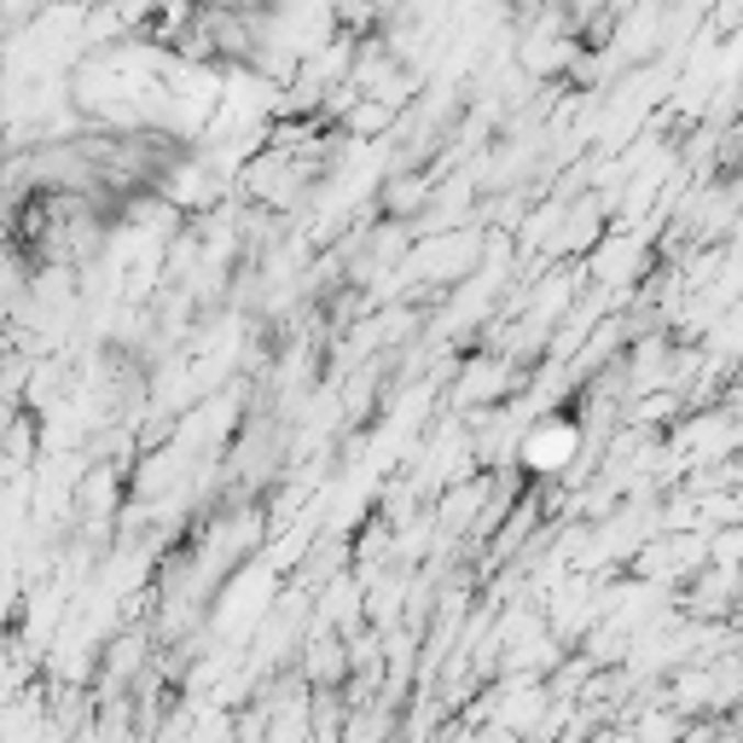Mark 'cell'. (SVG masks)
<instances>
[{"label": "cell", "instance_id": "cell-1", "mask_svg": "<svg viewBox=\"0 0 743 743\" xmlns=\"http://www.w3.org/2000/svg\"><path fill=\"white\" fill-rule=\"evenodd\" d=\"M570 453H575V430H570V425H552V430H540V436L529 441V465H534V471H558Z\"/></svg>", "mask_w": 743, "mask_h": 743}]
</instances>
